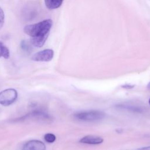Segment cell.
Instances as JSON below:
<instances>
[{
  "instance_id": "obj_1",
  "label": "cell",
  "mask_w": 150,
  "mask_h": 150,
  "mask_svg": "<svg viewBox=\"0 0 150 150\" xmlns=\"http://www.w3.org/2000/svg\"><path fill=\"white\" fill-rule=\"evenodd\" d=\"M52 23L51 19H45L35 24L26 25L23 31L30 38L48 37Z\"/></svg>"
},
{
  "instance_id": "obj_2",
  "label": "cell",
  "mask_w": 150,
  "mask_h": 150,
  "mask_svg": "<svg viewBox=\"0 0 150 150\" xmlns=\"http://www.w3.org/2000/svg\"><path fill=\"white\" fill-rule=\"evenodd\" d=\"M105 113L103 111L91 110L77 112L74 114V117L80 121L92 122L102 120L105 117Z\"/></svg>"
},
{
  "instance_id": "obj_3",
  "label": "cell",
  "mask_w": 150,
  "mask_h": 150,
  "mask_svg": "<svg viewBox=\"0 0 150 150\" xmlns=\"http://www.w3.org/2000/svg\"><path fill=\"white\" fill-rule=\"evenodd\" d=\"M18 97V93L14 88H7L0 92V104L8 106L13 104Z\"/></svg>"
},
{
  "instance_id": "obj_4",
  "label": "cell",
  "mask_w": 150,
  "mask_h": 150,
  "mask_svg": "<svg viewBox=\"0 0 150 150\" xmlns=\"http://www.w3.org/2000/svg\"><path fill=\"white\" fill-rule=\"evenodd\" d=\"M53 56V50L47 49L36 53L33 55L31 59L35 62H49L52 60Z\"/></svg>"
},
{
  "instance_id": "obj_5",
  "label": "cell",
  "mask_w": 150,
  "mask_h": 150,
  "mask_svg": "<svg viewBox=\"0 0 150 150\" xmlns=\"http://www.w3.org/2000/svg\"><path fill=\"white\" fill-rule=\"evenodd\" d=\"M23 150H46V145L39 140H30L24 144Z\"/></svg>"
},
{
  "instance_id": "obj_6",
  "label": "cell",
  "mask_w": 150,
  "mask_h": 150,
  "mask_svg": "<svg viewBox=\"0 0 150 150\" xmlns=\"http://www.w3.org/2000/svg\"><path fill=\"white\" fill-rule=\"evenodd\" d=\"M104 141V139L97 135H88L82 137L79 142L80 143L90 145H98L101 144Z\"/></svg>"
},
{
  "instance_id": "obj_7",
  "label": "cell",
  "mask_w": 150,
  "mask_h": 150,
  "mask_svg": "<svg viewBox=\"0 0 150 150\" xmlns=\"http://www.w3.org/2000/svg\"><path fill=\"white\" fill-rule=\"evenodd\" d=\"M47 39V37L30 38V42L31 45L34 47H41L44 45Z\"/></svg>"
},
{
  "instance_id": "obj_8",
  "label": "cell",
  "mask_w": 150,
  "mask_h": 150,
  "mask_svg": "<svg viewBox=\"0 0 150 150\" xmlns=\"http://www.w3.org/2000/svg\"><path fill=\"white\" fill-rule=\"evenodd\" d=\"M10 56V52L9 49L4 45V44L0 41V58L4 57V59H8Z\"/></svg>"
},
{
  "instance_id": "obj_9",
  "label": "cell",
  "mask_w": 150,
  "mask_h": 150,
  "mask_svg": "<svg viewBox=\"0 0 150 150\" xmlns=\"http://www.w3.org/2000/svg\"><path fill=\"white\" fill-rule=\"evenodd\" d=\"M32 45L30 43V42L26 40H23L21 41V47L22 49V50L28 53L29 54L31 53L32 50Z\"/></svg>"
},
{
  "instance_id": "obj_10",
  "label": "cell",
  "mask_w": 150,
  "mask_h": 150,
  "mask_svg": "<svg viewBox=\"0 0 150 150\" xmlns=\"http://www.w3.org/2000/svg\"><path fill=\"white\" fill-rule=\"evenodd\" d=\"M117 107L120 108L127 110L128 111H130L132 112H140L142 111V109L140 107H137V106H133L131 105H117Z\"/></svg>"
},
{
  "instance_id": "obj_11",
  "label": "cell",
  "mask_w": 150,
  "mask_h": 150,
  "mask_svg": "<svg viewBox=\"0 0 150 150\" xmlns=\"http://www.w3.org/2000/svg\"><path fill=\"white\" fill-rule=\"evenodd\" d=\"M63 0H52L48 8L49 9H54L59 8L63 3Z\"/></svg>"
},
{
  "instance_id": "obj_12",
  "label": "cell",
  "mask_w": 150,
  "mask_h": 150,
  "mask_svg": "<svg viewBox=\"0 0 150 150\" xmlns=\"http://www.w3.org/2000/svg\"><path fill=\"white\" fill-rule=\"evenodd\" d=\"M44 139L45 141L48 143H53L55 141L56 137L55 135L52 133H47L44 135Z\"/></svg>"
},
{
  "instance_id": "obj_13",
  "label": "cell",
  "mask_w": 150,
  "mask_h": 150,
  "mask_svg": "<svg viewBox=\"0 0 150 150\" xmlns=\"http://www.w3.org/2000/svg\"><path fill=\"white\" fill-rule=\"evenodd\" d=\"M5 22V13L2 9L1 7H0V30L2 28Z\"/></svg>"
},
{
  "instance_id": "obj_14",
  "label": "cell",
  "mask_w": 150,
  "mask_h": 150,
  "mask_svg": "<svg viewBox=\"0 0 150 150\" xmlns=\"http://www.w3.org/2000/svg\"><path fill=\"white\" fill-rule=\"evenodd\" d=\"M121 87L122 88H126V89H131V88H132L134 87V85H131V84H124V85H122L121 86Z\"/></svg>"
},
{
  "instance_id": "obj_15",
  "label": "cell",
  "mask_w": 150,
  "mask_h": 150,
  "mask_svg": "<svg viewBox=\"0 0 150 150\" xmlns=\"http://www.w3.org/2000/svg\"><path fill=\"white\" fill-rule=\"evenodd\" d=\"M52 0H45V5H46V6L48 8L49 5H50V4Z\"/></svg>"
},
{
  "instance_id": "obj_16",
  "label": "cell",
  "mask_w": 150,
  "mask_h": 150,
  "mask_svg": "<svg viewBox=\"0 0 150 150\" xmlns=\"http://www.w3.org/2000/svg\"><path fill=\"white\" fill-rule=\"evenodd\" d=\"M138 150H150V146H147V147H143L141 148H139Z\"/></svg>"
},
{
  "instance_id": "obj_17",
  "label": "cell",
  "mask_w": 150,
  "mask_h": 150,
  "mask_svg": "<svg viewBox=\"0 0 150 150\" xmlns=\"http://www.w3.org/2000/svg\"><path fill=\"white\" fill-rule=\"evenodd\" d=\"M147 87L149 88V89H150V81L149 82V83L148 84V85H147Z\"/></svg>"
},
{
  "instance_id": "obj_18",
  "label": "cell",
  "mask_w": 150,
  "mask_h": 150,
  "mask_svg": "<svg viewBox=\"0 0 150 150\" xmlns=\"http://www.w3.org/2000/svg\"><path fill=\"white\" fill-rule=\"evenodd\" d=\"M148 103H149V104L150 105V98H149V101H148Z\"/></svg>"
}]
</instances>
